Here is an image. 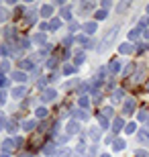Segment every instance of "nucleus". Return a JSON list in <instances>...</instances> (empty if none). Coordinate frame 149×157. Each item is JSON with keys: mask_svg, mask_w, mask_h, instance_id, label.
<instances>
[{"mask_svg": "<svg viewBox=\"0 0 149 157\" xmlns=\"http://www.w3.org/2000/svg\"><path fill=\"white\" fill-rule=\"evenodd\" d=\"M127 6H129V2H123V4H119V8H116V10H119V12H125Z\"/></svg>", "mask_w": 149, "mask_h": 157, "instance_id": "obj_38", "label": "nucleus"}, {"mask_svg": "<svg viewBox=\"0 0 149 157\" xmlns=\"http://www.w3.org/2000/svg\"><path fill=\"white\" fill-rule=\"evenodd\" d=\"M61 17L65 18V21H69V18H72V17H69V8H63V10H61Z\"/></svg>", "mask_w": 149, "mask_h": 157, "instance_id": "obj_34", "label": "nucleus"}, {"mask_svg": "<svg viewBox=\"0 0 149 157\" xmlns=\"http://www.w3.org/2000/svg\"><path fill=\"white\" fill-rule=\"evenodd\" d=\"M120 98H123V90H116L115 92V100H120Z\"/></svg>", "mask_w": 149, "mask_h": 157, "instance_id": "obj_40", "label": "nucleus"}, {"mask_svg": "<svg viewBox=\"0 0 149 157\" xmlns=\"http://www.w3.org/2000/svg\"><path fill=\"white\" fill-rule=\"evenodd\" d=\"M147 90H149V86H147Z\"/></svg>", "mask_w": 149, "mask_h": 157, "instance_id": "obj_52", "label": "nucleus"}, {"mask_svg": "<svg viewBox=\"0 0 149 157\" xmlns=\"http://www.w3.org/2000/svg\"><path fill=\"white\" fill-rule=\"evenodd\" d=\"M125 133H129V135L135 133V122H129V124H127V127H125Z\"/></svg>", "mask_w": 149, "mask_h": 157, "instance_id": "obj_29", "label": "nucleus"}, {"mask_svg": "<svg viewBox=\"0 0 149 157\" xmlns=\"http://www.w3.org/2000/svg\"><path fill=\"white\" fill-rule=\"evenodd\" d=\"M106 18V10H98L96 12V21H104Z\"/></svg>", "mask_w": 149, "mask_h": 157, "instance_id": "obj_32", "label": "nucleus"}, {"mask_svg": "<svg viewBox=\"0 0 149 157\" xmlns=\"http://www.w3.org/2000/svg\"><path fill=\"white\" fill-rule=\"evenodd\" d=\"M139 141H141V143H145V141H149V131H147V128H143V131L139 133Z\"/></svg>", "mask_w": 149, "mask_h": 157, "instance_id": "obj_17", "label": "nucleus"}, {"mask_svg": "<svg viewBox=\"0 0 149 157\" xmlns=\"http://www.w3.org/2000/svg\"><path fill=\"white\" fill-rule=\"evenodd\" d=\"M147 12H149V4H147Z\"/></svg>", "mask_w": 149, "mask_h": 157, "instance_id": "obj_51", "label": "nucleus"}, {"mask_svg": "<svg viewBox=\"0 0 149 157\" xmlns=\"http://www.w3.org/2000/svg\"><path fill=\"white\" fill-rule=\"evenodd\" d=\"M35 127H37V122H35V121H25L23 122V128H25V131H29V133L33 131Z\"/></svg>", "mask_w": 149, "mask_h": 157, "instance_id": "obj_15", "label": "nucleus"}, {"mask_svg": "<svg viewBox=\"0 0 149 157\" xmlns=\"http://www.w3.org/2000/svg\"><path fill=\"white\" fill-rule=\"evenodd\" d=\"M137 157H149V155L145 151H141V149H139V151H137Z\"/></svg>", "mask_w": 149, "mask_h": 157, "instance_id": "obj_46", "label": "nucleus"}, {"mask_svg": "<svg viewBox=\"0 0 149 157\" xmlns=\"http://www.w3.org/2000/svg\"><path fill=\"white\" fill-rule=\"evenodd\" d=\"M55 96H57V92H55V90H53V88H49V90H45V92H43V102H53V100H55Z\"/></svg>", "mask_w": 149, "mask_h": 157, "instance_id": "obj_2", "label": "nucleus"}, {"mask_svg": "<svg viewBox=\"0 0 149 157\" xmlns=\"http://www.w3.org/2000/svg\"><path fill=\"white\" fill-rule=\"evenodd\" d=\"M51 12H53V6L51 4H45V6H41V17H51Z\"/></svg>", "mask_w": 149, "mask_h": 157, "instance_id": "obj_10", "label": "nucleus"}, {"mask_svg": "<svg viewBox=\"0 0 149 157\" xmlns=\"http://www.w3.org/2000/svg\"><path fill=\"white\" fill-rule=\"evenodd\" d=\"M74 117H76V118H80V121H88V118H90V114H88L86 110H80V108H76V110H74Z\"/></svg>", "mask_w": 149, "mask_h": 157, "instance_id": "obj_8", "label": "nucleus"}, {"mask_svg": "<svg viewBox=\"0 0 149 157\" xmlns=\"http://www.w3.org/2000/svg\"><path fill=\"white\" fill-rule=\"evenodd\" d=\"M35 43H45V35H43V33H39V35H35Z\"/></svg>", "mask_w": 149, "mask_h": 157, "instance_id": "obj_30", "label": "nucleus"}, {"mask_svg": "<svg viewBox=\"0 0 149 157\" xmlns=\"http://www.w3.org/2000/svg\"><path fill=\"white\" fill-rule=\"evenodd\" d=\"M12 147H14V141L12 139H6L4 143H2V149H4V151H12Z\"/></svg>", "mask_w": 149, "mask_h": 157, "instance_id": "obj_16", "label": "nucleus"}, {"mask_svg": "<svg viewBox=\"0 0 149 157\" xmlns=\"http://www.w3.org/2000/svg\"><path fill=\"white\" fill-rule=\"evenodd\" d=\"M112 114H115V112H112V108H110V106H106V108L102 110V117H104V118H110Z\"/></svg>", "mask_w": 149, "mask_h": 157, "instance_id": "obj_24", "label": "nucleus"}, {"mask_svg": "<svg viewBox=\"0 0 149 157\" xmlns=\"http://www.w3.org/2000/svg\"><path fill=\"white\" fill-rule=\"evenodd\" d=\"M47 67H55V59H49L47 61Z\"/></svg>", "mask_w": 149, "mask_h": 157, "instance_id": "obj_44", "label": "nucleus"}, {"mask_svg": "<svg viewBox=\"0 0 149 157\" xmlns=\"http://www.w3.org/2000/svg\"><path fill=\"white\" fill-rule=\"evenodd\" d=\"M80 106H82V108H88V106H90V102H88L86 96H82V98H80Z\"/></svg>", "mask_w": 149, "mask_h": 157, "instance_id": "obj_31", "label": "nucleus"}, {"mask_svg": "<svg viewBox=\"0 0 149 157\" xmlns=\"http://www.w3.org/2000/svg\"><path fill=\"white\" fill-rule=\"evenodd\" d=\"M119 70H120V63H119V61H110V63H108V71H110V74H116Z\"/></svg>", "mask_w": 149, "mask_h": 157, "instance_id": "obj_14", "label": "nucleus"}, {"mask_svg": "<svg viewBox=\"0 0 149 157\" xmlns=\"http://www.w3.org/2000/svg\"><path fill=\"white\" fill-rule=\"evenodd\" d=\"M98 122H100V127H104V128L108 127V121H106L104 117H100V118H98Z\"/></svg>", "mask_w": 149, "mask_h": 157, "instance_id": "obj_36", "label": "nucleus"}, {"mask_svg": "<svg viewBox=\"0 0 149 157\" xmlns=\"http://www.w3.org/2000/svg\"><path fill=\"white\" fill-rule=\"evenodd\" d=\"M125 149V141L123 139H115L112 141V151H123Z\"/></svg>", "mask_w": 149, "mask_h": 157, "instance_id": "obj_9", "label": "nucleus"}, {"mask_svg": "<svg viewBox=\"0 0 149 157\" xmlns=\"http://www.w3.org/2000/svg\"><path fill=\"white\" fill-rule=\"evenodd\" d=\"M139 121H149V112L147 110H141V112H139Z\"/></svg>", "mask_w": 149, "mask_h": 157, "instance_id": "obj_28", "label": "nucleus"}, {"mask_svg": "<svg viewBox=\"0 0 149 157\" xmlns=\"http://www.w3.org/2000/svg\"><path fill=\"white\" fill-rule=\"evenodd\" d=\"M59 25H61V21H59V18H53L51 23H49V29L55 31V29H59Z\"/></svg>", "mask_w": 149, "mask_h": 157, "instance_id": "obj_21", "label": "nucleus"}, {"mask_svg": "<svg viewBox=\"0 0 149 157\" xmlns=\"http://www.w3.org/2000/svg\"><path fill=\"white\" fill-rule=\"evenodd\" d=\"M25 94H27V90H25V86H17L14 90H12V98H23Z\"/></svg>", "mask_w": 149, "mask_h": 157, "instance_id": "obj_5", "label": "nucleus"}, {"mask_svg": "<svg viewBox=\"0 0 149 157\" xmlns=\"http://www.w3.org/2000/svg\"><path fill=\"white\" fill-rule=\"evenodd\" d=\"M4 124H6V121H4V117H2V112H0V128L4 127Z\"/></svg>", "mask_w": 149, "mask_h": 157, "instance_id": "obj_45", "label": "nucleus"}, {"mask_svg": "<svg viewBox=\"0 0 149 157\" xmlns=\"http://www.w3.org/2000/svg\"><path fill=\"white\" fill-rule=\"evenodd\" d=\"M78 128H80V122H78V121L68 122V135H76V133H78Z\"/></svg>", "mask_w": 149, "mask_h": 157, "instance_id": "obj_6", "label": "nucleus"}, {"mask_svg": "<svg viewBox=\"0 0 149 157\" xmlns=\"http://www.w3.org/2000/svg\"><path fill=\"white\" fill-rule=\"evenodd\" d=\"M123 127H125L123 118H115V121H112V128H115V133H119V131H120Z\"/></svg>", "mask_w": 149, "mask_h": 157, "instance_id": "obj_11", "label": "nucleus"}, {"mask_svg": "<svg viewBox=\"0 0 149 157\" xmlns=\"http://www.w3.org/2000/svg\"><path fill=\"white\" fill-rule=\"evenodd\" d=\"M6 18H8V10H6V8H2V6H0V23H4Z\"/></svg>", "mask_w": 149, "mask_h": 157, "instance_id": "obj_23", "label": "nucleus"}, {"mask_svg": "<svg viewBox=\"0 0 149 157\" xmlns=\"http://www.w3.org/2000/svg\"><path fill=\"white\" fill-rule=\"evenodd\" d=\"M6 84H8V80H6V78L0 74V86H6Z\"/></svg>", "mask_w": 149, "mask_h": 157, "instance_id": "obj_41", "label": "nucleus"}, {"mask_svg": "<svg viewBox=\"0 0 149 157\" xmlns=\"http://www.w3.org/2000/svg\"><path fill=\"white\" fill-rule=\"evenodd\" d=\"M21 157H31V155H29V153H23V155H21Z\"/></svg>", "mask_w": 149, "mask_h": 157, "instance_id": "obj_47", "label": "nucleus"}, {"mask_svg": "<svg viewBox=\"0 0 149 157\" xmlns=\"http://www.w3.org/2000/svg\"><path fill=\"white\" fill-rule=\"evenodd\" d=\"M14 131H17V122H8V133H14Z\"/></svg>", "mask_w": 149, "mask_h": 157, "instance_id": "obj_35", "label": "nucleus"}, {"mask_svg": "<svg viewBox=\"0 0 149 157\" xmlns=\"http://www.w3.org/2000/svg\"><path fill=\"white\" fill-rule=\"evenodd\" d=\"M69 157H78V155H69Z\"/></svg>", "mask_w": 149, "mask_h": 157, "instance_id": "obj_49", "label": "nucleus"}, {"mask_svg": "<svg viewBox=\"0 0 149 157\" xmlns=\"http://www.w3.org/2000/svg\"><path fill=\"white\" fill-rule=\"evenodd\" d=\"M133 49H135V47H133L131 43H123V45L119 47V51L123 53V55H129V53H133Z\"/></svg>", "mask_w": 149, "mask_h": 157, "instance_id": "obj_7", "label": "nucleus"}, {"mask_svg": "<svg viewBox=\"0 0 149 157\" xmlns=\"http://www.w3.org/2000/svg\"><path fill=\"white\" fill-rule=\"evenodd\" d=\"M25 21H27L29 25H33L35 21H37V12H35V10H29V12H27V18H25Z\"/></svg>", "mask_w": 149, "mask_h": 157, "instance_id": "obj_13", "label": "nucleus"}, {"mask_svg": "<svg viewBox=\"0 0 149 157\" xmlns=\"http://www.w3.org/2000/svg\"><path fill=\"white\" fill-rule=\"evenodd\" d=\"M4 102H6V94L0 92V104H4Z\"/></svg>", "mask_w": 149, "mask_h": 157, "instance_id": "obj_43", "label": "nucleus"}, {"mask_svg": "<svg viewBox=\"0 0 149 157\" xmlns=\"http://www.w3.org/2000/svg\"><path fill=\"white\" fill-rule=\"evenodd\" d=\"M63 45H65V47L72 45V37H65V39H63Z\"/></svg>", "mask_w": 149, "mask_h": 157, "instance_id": "obj_42", "label": "nucleus"}, {"mask_svg": "<svg viewBox=\"0 0 149 157\" xmlns=\"http://www.w3.org/2000/svg\"><path fill=\"white\" fill-rule=\"evenodd\" d=\"M35 114H37L39 118H45L49 112H47V108H43V106H41V108H37V112H35Z\"/></svg>", "mask_w": 149, "mask_h": 157, "instance_id": "obj_20", "label": "nucleus"}, {"mask_svg": "<svg viewBox=\"0 0 149 157\" xmlns=\"http://www.w3.org/2000/svg\"><path fill=\"white\" fill-rule=\"evenodd\" d=\"M12 78H14L17 82H25V80H27V76H25L23 71H14V74H12Z\"/></svg>", "mask_w": 149, "mask_h": 157, "instance_id": "obj_19", "label": "nucleus"}, {"mask_svg": "<svg viewBox=\"0 0 149 157\" xmlns=\"http://www.w3.org/2000/svg\"><path fill=\"white\" fill-rule=\"evenodd\" d=\"M76 65H80V63H84V55H82V53H78V55H76Z\"/></svg>", "mask_w": 149, "mask_h": 157, "instance_id": "obj_33", "label": "nucleus"}, {"mask_svg": "<svg viewBox=\"0 0 149 157\" xmlns=\"http://www.w3.org/2000/svg\"><path fill=\"white\" fill-rule=\"evenodd\" d=\"M0 157H8V155H6V153H2V155H0Z\"/></svg>", "mask_w": 149, "mask_h": 157, "instance_id": "obj_48", "label": "nucleus"}, {"mask_svg": "<svg viewBox=\"0 0 149 157\" xmlns=\"http://www.w3.org/2000/svg\"><path fill=\"white\" fill-rule=\"evenodd\" d=\"M143 71H145L143 67H139V70H137V74H135V78H133V82H135V84H137V82L143 78Z\"/></svg>", "mask_w": 149, "mask_h": 157, "instance_id": "obj_25", "label": "nucleus"}, {"mask_svg": "<svg viewBox=\"0 0 149 157\" xmlns=\"http://www.w3.org/2000/svg\"><path fill=\"white\" fill-rule=\"evenodd\" d=\"M74 71H76V65H65V67H63V74H65V76L74 74Z\"/></svg>", "mask_w": 149, "mask_h": 157, "instance_id": "obj_26", "label": "nucleus"}, {"mask_svg": "<svg viewBox=\"0 0 149 157\" xmlns=\"http://www.w3.org/2000/svg\"><path fill=\"white\" fill-rule=\"evenodd\" d=\"M90 137H92V139H100V131H98V128H90Z\"/></svg>", "mask_w": 149, "mask_h": 157, "instance_id": "obj_27", "label": "nucleus"}, {"mask_svg": "<svg viewBox=\"0 0 149 157\" xmlns=\"http://www.w3.org/2000/svg\"><path fill=\"white\" fill-rule=\"evenodd\" d=\"M116 33H119V27H112V29L108 31V35L104 37V41H102V45H100V49H98V51H106V49H108V47H110V43L115 41Z\"/></svg>", "mask_w": 149, "mask_h": 157, "instance_id": "obj_1", "label": "nucleus"}, {"mask_svg": "<svg viewBox=\"0 0 149 157\" xmlns=\"http://www.w3.org/2000/svg\"><path fill=\"white\" fill-rule=\"evenodd\" d=\"M0 55H8V47L6 45H0Z\"/></svg>", "mask_w": 149, "mask_h": 157, "instance_id": "obj_37", "label": "nucleus"}, {"mask_svg": "<svg viewBox=\"0 0 149 157\" xmlns=\"http://www.w3.org/2000/svg\"><path fill=\"white\" fill-rule=\"evenodd\" d=\"M123 110H125V114H133V110H135V100L129 98L125 102V106H123Z\"/></svg>", "mask_w": 149, "mask_h": 157, "instance_id": "obj_4", "label": "nucleus"}, {"mask_svg": "<svg viewBox=\"0 0 149 157\" xmlns=\"http://www.w3.org/2000/svg\"><path fill=\"white\" fill-rule=\"evenodd\" d=\"M139 33H141L139 29H133L131 33H129V39H131V41H137L139 39Z\"/></svg>", "mask_w": 149, "mask_h": 157, "instance_id": "obj_22", "label": "nucleus"}, {"mask_svg": "<svg viewBox=\"0 0 149 157\" xmlns=\"http://www.w3.org/2000/svg\"><path fill=\"white\" fill-rule=\"evenodd\" d=\"M102 157H110V155H102Z\"/></svg>", "mask_w": 149, "mask_h": 157, "instance_id": "obj_50", "label": "nucleus"}, {"mask_svg": "<svg viewBox=\"0 0 149 157\" xmlns=\"http://www.w3.org/2000/svg\"><path fill=\"white\" fill-rule=\"evenodd\" d=\"M131 71H133V63H129V67H125V70H123V74H125V76H129Z\"/></svg>", "mask_w": 149, "mask_h": 157, "instance_id": "obj_39", "label": "nucleus"}, {"mask_svg": "<svg viewBox=\"0 0 149 157\" xmlns=\"http://www.w3.org/2000/svg\"><path fill=\"white\" fill-rule=\"evenodd\" d=\"M98 29V25L96 23H86V25H82V31L86 33V35H94Z\"/></svg>", "mask_w": 149, "mask_h": 157, "instance_id": "obj_3", "label": "nucleus"}, {"mask_svg": "<svg viewBox=\"0 0 149 157\" xmlns=\"http://www.w3.org/2000/svg\"><path fill=\"white\" fill-rule=\"evenodd\" d=\"M21 67H23V70H33L35 65H33L31 59H25V61H21Z\"/></svg>", "mask_w": 149, "mask_h": 157, "instance_id": "obj_18", "label": "nucleus"}, {"mask_svg": "<svg viewBox=\"0 0 149 157\" xmlns=\"http://www.w3.org/2000/svg\"><path fill=\"white\" fill-rule=\"evenodd\" d=\"M43 153H45V155H53V153H55V145H53V143L43 145Z\"/></svg>", "mask_w": 149, "mask_h": 157, "instance_id": "obj_12", "label": "nucleus"}]
</instances>
